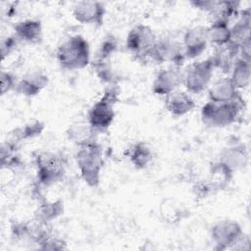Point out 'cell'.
Wrapping results in <instances>:
<instances>
[{
    "instance_id": "cell-1",
    "label": "cell",
    "mask_w": 251,
    "mask_h": 251,
    "mask_svg": "<svg viewBox=\"0 0 251 251\" xmlns=\"http://www.w3.org/2000/svg\"><path fill=\"white\" fill-rule=\"evenodd\" d=\"M56 58L61 68L65 70H82L89 65L91 60L89 43L80 34L72 35L59 44Z\"/></svg>"
},
{
    "instance_id": "cell-2",
    "label": "cell",
    "mask_w": 251,
    "mask_h": 251,
    "mask_svg": "<svg viewBox=\"0 0 251 251\" xmlns=\"http://www.w3.org/2000/svg\"><path fill=\"white\" fill-rule=\"evenodd\" d=\"M75 162L80 178L85 184L89 187H97L104 165L103 150L99 142L78 147L75 153Z\"/></svg>"
},
{
    "instance_id": "cell-3",
    "label": "cell",
    "mask_w": 251,
    "mask_h": 251,
    "mask_svg": "<svg viewBox=\"0 0 251 251\" xmlns=\"http://www.w3.org/2000/svg\"><path fill=\"white\" fill-rule=\"evenodd\" d=\"M36 180L39 185L49 187L63 180L66 175L67 158L53 151H41L35 155Z\"/></svg>"
},
{
    "instance_id": "cell-4",
    "label": "cell",
    "mask_w": 251,
    "mask_h": 251,
    "mask_svg": "<svg viewBox=\"0 0 251 251\" xmlns=\"http://www.w3.org/2000/svg\"><path fill=\"white\" fill-rule=\"evenodd\" d=\"M244 99L227 103L208 101L201 108V121L209 127L220 128L228 126L237 121L244 108Z\"/></svg>"
},
{
    "instance_id": "cell-5",
    "label": "cell",
    "mask_w": 251,
    "mask_h": 251,
    "mask_svg": "<svg viewBox=\"0 0 251 251\" xmlns=\"http://www.w3.org/2000/svg\"><path fill=\"white\" fill-rule=\"evenodd\" d=\"M118 100V88L116 86H109L88 110L86 120L98 133L106 132L112 126L116 117L115 105Z\"/></svg>"
},
{
    "instance_id": "cell-6",
    "label": "cell",
    "mask_w": 251,
    "mask_h": 251,
    "mask_svg": "<svg viewBox=\"0 0 251 251\" xmlns=\"http://www.w3.org/2000/svg\"><path fill=\"white\" fill-rule=\"evenodd\" d=\"M215 67L211 57L190 64L182 72V85L188 93L199 94L208 88Z\"/></svg>"
},
{
    "instance_id": "cell-7",
    "label": "cell",
    "mask_w": 251,
    "mask_h": 251,
    "mask_svg": "<svg viewBox=\"0 0 251 251\" xmlns=\"http://www.w3.org/2000/svg\"><path fill=\"white\" fill-rule=\"evenodd\" d=\"M149 59L158 65L169 63L172 66L182 67L186 58L181 40H178L173 35L157 37Z\"/></svg>"
},
{
    "instance_id": "cell-8",
    "label": "cell",
    "mask_w": 251,
    "mask_h": 251,
    "mask_svg": "<svg viewBox=\"0 0 251 251\" xmlns=\"http://www.w3.org/2000/svg\"><path fill=\"white\" fill-rule=\"evenodd\" d=\"M156 41L157 35L149 25L137 24L128 30L126 37V47L135 58L145 60L149 59Z\"/></svg>"
},
{
    "instance_id": "cell-9",
    "label": "cell",
    "mask_w": 251,
    "mask_h": 251,
    "mask_svg": "<svg viewBox=\"0 0 251 251\" xmlns=\"http://www.w3.org/2000/svg\"><path fill=\"white\" fill-rule=\"evenodd\" d=\"M243 234L244 231L241 226L233 220L217 222L210 229V236L216 250L232 249Z\"/></svg>"
},
{
    "instance_id": "cell-10",
    "label": "cell",
    "mask_w": 251,
    "mask_h": 251,
    "mask_svg": "<svg viewBox=\"0 0 251 251\" xmlns=\"http://www.w3.org/2000/svg\"><path fill=\"white\" fill-rule=\"evenodd\" d=\"M182 67L170 66L161 69L152 82V92L155 95L166 97L182 85Z\"/></svg>"
},
{
    "instance_id": "cell-11",
    "label": "cell",
    "mask_w": 251,
    "mask_h": 251,
    "mask_svg": "<svg viewBox=\"0 0 251 251\" xmlns=\"http://www.w3.org/2000/svg\"><path fill=\"white\" fill-rule=\"evenodd\" d=\"M72 13L76 22L99 26L104 23L106 8L99 1H79L74 5Z\"/></svg>"
},
{
    "instance_id": "cell-12",
    "label": "cell",
    "mask_w": 251,
    "mask_h": 251,
    "mask_svg": "<svg viewBox=\"0 0 251 251\" xmlns=\"http://www.w3.org/2000/svg\"><path fill=\"white\" fill-rule=\"evenodd\" d=\"M186 59H195L202 55L209 43L207 26L198 25L187 28L181 39Z\"/></svg>"
},
{
    "instance_id": "cell-13",
    "label": "cell",
    "mask_w": 251,
    "mask_h": 251,
    "mask_svg": "<svg viewBox=\"0 0 251 251\" xmlns=\"http://www.w3.org/2000/svg\"><path fill=\"white\" fill-rule=\"evenodd\" d=\"M233 174L243 170L249 162V153L243 143H233L223 148L218 159Z\"/></svg>"
},
{
    "instance_id": "cell-14",
    "label": "cell",
    "mask_w": 251,
    "mask_h": 251,
    "mask_svg": "<svg viewBox=\"0 0 251 251\" xmlns=\"http://www.w3.org/2000/svg\"><path fill=\"white\" fill-rule=\"evenodd\" d=\"M209 101L227 103L243 100L240 91L233 85L228 75L223 76L212 83L208 89Z\"/></svg>"
},
{
    "instance_id": "cell-15",
    "label": "cell",
    "mask_w": 251,
    "mask_h": 251,
    "mask_svg": "<svg viewBox=\"0 0 251 251\" xmlns=\"http://www.w3.org/2000/svg\"><path fill=\"white\" fill-rule=\"evenodd\" d=\"M49 83L48 75L42 71H31L24 75L18 81L16 92L25 97L38 95Z\"/></svg>"
},
{
    "instance_id": "cell-16",
    "label": "cell",
    "mask_w": 251,
    "mask_h": 251,
    "mask_svg": "<svg viewBox=\"0 0 251 251\" xmlns=\"http://www.w3.org/2000/svg\"><path fill=\"white\" fill-rule=\"evenodd\" d=\"M251 30V12L250 9H245L240 11L238 14V18L236 22L230 25V40L227 44L233 51H235L238 55V51L240 46L251 39L250 36Z\"/></svg>"
},
{
    "instance_id": "cell-17",
    "label": "cell",
    "mask_w": 251,
    "mask_h": 251,
    "mask_svg": "<svg viewBox=\"0 0 251 251\" xmlns=\"http://www.w3.org/2000/svg\"><path fill=\"white\" fill-rule=\"evenodd\" d=\"M66 133L68 139L77 147H83L98 142V132L90 126L87 120L73 122L67 128Z\"/></svg>"
},
{
    "instance_id": "cell-18",
    "label": "cell",
    "mask_w": 251,
    "mask_h": 251,
    "mask_svg": "<svg viewBox=\"0 0 251 251\" xmlns=\"http://www.w3.org/2000/svg\"><path fill=\"white\" fill-rule=\"evenodd\" d=\"M165 108L174 117H182L192 112L195 107V101L192 96L181 90H176L165 97Z\"/></svg>"
},
{
    "instance_id": "cell-19",
    "label": "cell",
    "mask_w": 251,
    "mask_h": 251,
    "mask_svg": "<svg viewBox=\"0 0 251 251\" xmlns=\"http://www.w3.org/2000/svg\"><path fill=\"white\" fill-rule=\"evenodd\" d=\"M16 37L28 44H38L43 38L42 23L36 19H25L18 22L14 25Z\"/></svg>"
},
{
    "instance_id": "cell-20",
    "label": "cell",
    "mask_w": 251,
    "mask_h": 251,
    "mask_svg": "<svg viewBox=\"0 0 251 251\" xmlns=\"http://www.w3.org/2000/svg\"><path fill=\"white\" fill-rule=\"evenodd\" d=\"M228 76L239 91L248 87L251 80V61L237 56Z\"/></svg>"
},
{
    "instance_id": "cell-21",
    "label": "cell",
    "mask_w": 251,
    "mask_h": 251,
    "mask_svg": "<svg viewBox=\"0 0 251 251\" xmlns=\"http://www.w3.org/2000/svg\"><path fill=\"white\" fill-rule=\"evenodd\" d=\"M207 37L209 43L213 44L216 48L227 45L230 40L229 22L213 20L211 25L207 26Z\"/></svg>"
},
{
    "instance_id": "cell-22",
    "label": "cell",
    "mask_w": 251,
    "mask_h": 251,
    "mask_svg": "<svg viewBox=\"0 0 251 251\" xmlns=\"http://www.w3.org/2000/svg\"><path fill=\"white\" fill-rule=\"evenodd\" d=\"M127 156L130 164L136 170L146 169L153 160V153L150 146L143 141L133 143L127 151Z\"/></svg>"
},
{
    "instance_id": "cell-23",
    "label": "cell",
    "mask_w": 251,
    "mask_h": 251,
    "mask_svg": "<svg viewBox=\"0 0 251 251\" xmlns=\"http://www.w3.org/2000/svg\"><path fill=\"white\" fill-rule=\"evenodd\" d=\"M233 173L221 162L217 161L211 166L209 176V187L212 189H222L226 187L233 176Z\"/></svg>"
},
{
    "instance_id": "cell-24",
    "label": "cell",
    "mask_w": 251,
    "mask_h": 251,
    "mask_svg": "<svg viewBox=\"0 0 251 251\" xmlns=\"http://www.w3.org/2000/svg\"><path fill=\"white\" fill-rule=\"evenodd\" d=\"M63 201L61 200H56V201H51V202H42L39 204L36 212H35V217L34 219L50 224L53 220L57 219L59 216H61L64 212V205Z\"/></svg>"
},
{
    "instance_id": "cell-25",
    "label": "cell",
    "mask_w": 251,
    "mask_h": 251,
    "mask_svg": "<svg viewBox=\"0 0 251 251\" xmlns=\"http://www.w3.org/2000/svg\"><path fill=\"white\" fill-rule=\"evenodd\" d=\"M239 2L236 1H215L210 15L214 20H224L229 22L231 18L239 14Z\"/></svg>"
},
{
    "instance_id": "cell-26",
    "label": "cell",
    "mask_w": 251,
    "mask_h": 251,
    "mask_svg": "<svg viewBox=\"0 0 251 251\" xmlns=\"http://www.w3.org/2000/svg\"><path fill=\"white\" fill-rule=\"evenodd\" d=\"M43 129H44V124L42 122L32 121L16 129L13 139L16 140L17 142H20L21 140L33 138L35 136L40 135Z\"/></svg>"
},
{
    "instance_id": "cell-27",
    "label": "cell",
    "mask_w": 251,
    "mask_h": 251,
    "mask_svg": "<svg viewBox=\"0 0 251 251\" xmlns=\"http://www.w3.org/2000/svg\"><path fill=\"white\" fill-rule=\"evenodd\" d=\"M118 41L117 38L111 34L107 35L100 43L94 60H100V61H106L110 60L112 55L118 50Z\"/></svg>"
},
{
    "instance_id": "cell-28",
    "label": "cell",
    "mask_w": 251,
    "mask_h": 251,
    "mask_svg": "<svg viewBox=\"0 0 251 251\" xmlns=\"http://www.w3.org/2000/svg\"><path fill=\"white\" fill-rule=\"evenodd\" d=\"M92 68L96 75L101 81L112 83L115 80V72L112 68L110 60H106V61L93 60Z\"/></svg>"
},
{
    "instance_id": "cell-29",
    "label": "cell",
    "mask_w": 251,
    "mask_h": 251,
    "mask_svg": "<svg viewBox=\"0 0 251 251\" xmlns=\"http://www.w3.org/2000/svg\"><path fill=\"white\" fill-rule=\"evenodd\" d=\"M164 206V209L161 210V213L164 217V219L170 223H175L182 218V210L178 208L176 204L168 203V204H162Z\"/></svg>"
},
{
    "instance_id": "cell-30",
    "label": "cell",
    "mask_w": 251,
    "mask_h": 251,
    "mask_svg": "<svg viewBox=\"0 0 251 251\" xmlns=\"http://www.w3.org/2000/svg\"><path fill=\"white\" fill-rule=\"evenodd\" d=\"M18 81L19 79L13 73L8 71L7 72L2 71L1 72V94L5 95L6 93L12 90H16Z\"/></svg>"
},
{
    "instance_id": "cell-31",
    "label": "cell",
    "mask_w": 251,
    "mask_h": 251,
    "mask_svg": "<svg viewBox=\"0 0 251 251\" xmlns=\"http://www.w3.org/2000/svg\"><path fill=\"white\" fill-rule=\"evenodd\" d=\"M38 248L41 250H65L67 249V242L51 234L38 245Z\"/></svg>"
},
{
    "instance_id": "cell-32",
    "label": "cell",
    "mask_w": 251,
    "mask_h": 251,
    "mask_svg": "<svg viewBox=\"0 0 251 251\" xmlns=\"http://www.w3.org/2000/svg\"><path fill=\"white\" fill-rule=\"evenodd\" d=\"M20 40L16 37V35H10L1 41V55L2 59H5L6 56H9L17 47Z\"/></svg>"
}]
</instances>
